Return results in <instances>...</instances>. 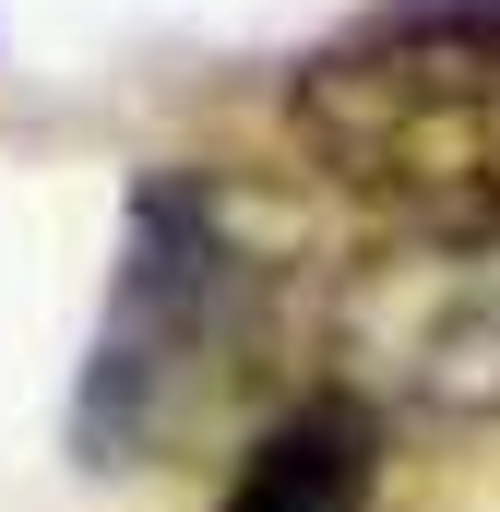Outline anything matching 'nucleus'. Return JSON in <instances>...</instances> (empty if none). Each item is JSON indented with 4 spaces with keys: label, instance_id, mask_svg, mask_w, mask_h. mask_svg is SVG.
<instances>
[{
    "label": "nucleus",
    "instance_id": "1",
    "mask_svg": "<svg viewBox=\"0 0 500 512\" xmlns=\"http://www.w3.org/2000/svg\"><path fill=\"white\" fill-rule=\"evenodd\" d=\"M286 143L393 239L500 227V0H358L298 48Z\"/></svg>",
    "mask_w": 500,
    "mask_h": 512
},
{
    "label": "nucleus",
    "instance_id": "2",
    "mask_svg": "<svg viewBox=\"0 0 500 512\" xmlns=\"http://www.w3.org/2000/svg\"><path fill=\"white\" fill-rule=\"evenodd\" d=\"M262 322H274V251L239 215V191L203 167L131 179L108 310H96V346L72 370V453L96 477L155 465L203 405L239 393Z\"/></svg>",
    "mask_w": 500,
    "mask_h": 512
},
{
    "label": "nucleus",
    "instance_id": "3",
    "mask_svg": "<svg viewBox=\"0 0 500 512\" xmlns=\"http://www.w3.org/2000/svg\"><path fill=\"white\" fill-rule=\"evenodd\" d=\"M334 393L417 429H500V227L381 239L334 274Z\"/></svg>",
    "mask_w": 500,
    "mask_h": 512
},
{
    "label": "nucleus",
    "instance_id": "4",
    "mask_svg": "<svg viewBox=\"0 0 500 512\" xmlns=\"http://www.w3.org/2000/svg\"><path fill=\"white\" fill-rule=\"evenodd\" d=\"M215 512H381V417L346 393H298L262 441L239 453Z\"/></svg>",
    "mask_w": 500,
    "mask_h": 512
}]
</instances>
